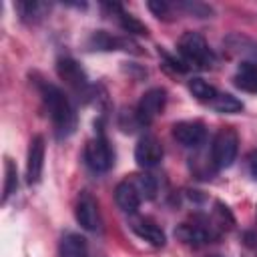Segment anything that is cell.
I'll use <instances>...</instances> for the list:
<instances>
[{
  "label": "cell",
  "instance_id": "cell-9",
  "mask_svg": "<svg viewBox=\"0 0 257 257\" xmlns=\"http://www.w3.org/2000/svg\"><path fill=\"white\" fill-rule=\"evenodd\" d=\"M173 139L187 147V149H199L207 139V126L201 120H179L171 128Z\"/></svg>",
  "mask_w": 257,
  "mask_h": 257
},
{
  "label": "cell",
  "instance_id": "cell-18",
  "mask_svg": "<svg viewBox=\"0 0 257 257\" xmlns=\"http://www.w3.org/2000/svg\"><path fill=\"white\" fill-rule=\"evenodd\" d=\"M16 12L20 14V20L26 24H36L40 22L46 12H48V4L46 2H38V0H24V2H16L14 4Z\"/></svg>",
  "mask_w": 257,
  "mask_h": 257
},
{
  "label": "cell",
  "instance_id": "cell-5",
  "mask_svg": "<svg viewBox=\"0 0 257 257\" xmlns=\"http://www.w3.org/2000/svg\"><path fill=\"white\" fill-rule=\"evenodd\" d=\"M84 163L90 171L94 173H106L112 163H114V153L110 149V143L98 135L94 139H90L86 145H84Z\"/></svg>",
  "mask_w": 257,
  "mask_h": 257
},
{
  "label": "cell",
  "instance_id": "cell-28",
  "mask_svg": "<svg viewBox=\"0 0 257 257\" xmlns=\"http://www.w3.org/2000/svg\"><path fill=\"white\" fill-rule=\"evenodd\" d=\"M255 215H257V207H255Z\"/></svg>",
  "mask_w": 257,
  "mask_h": 257
},
{
  "label": "cell",
  "instance_id": "cell-24",
  "mask_svg": "<svg viewBox=\"0 0 257 257\" xmlns=\"http://www.w3.org/2000/svg\"><path fill=\"white\" fill-rule=\"evenodd\" d=\"M149 10H151L157 18H161V20H171V14H173V10H175V4L165 2V0H151V2H149Z\"/></svg>",
  "mask_w": 257,
  "mask_h": 257
},
{
  "label": "cell",
  "instance_id": "cell-4",
  "mask_svg": "<svg viewBox=\"0 0 257 257\" xmlns=\"http://www.w3.org/2000/svg\"><path fill=\"white\" fill-rule=\"evenodd\" d=\"M239 151V135L233 126H221L211 145V163L215 169H229L237 159Z\"/></svg>",
  "mask_w": 257,
  "mask_h": 257
},
{
  "label": "cell",
  "instance_id": "cell-25",
  "mask_svg": "<svg viewBox=\"0 0 257 257\" xmlns=\"http://www.w3.org/2000/svg\"><path fill=\"white\" fill-rule=\"evenodd\" d=\"M247 169H249L251 177L257 181V149H253V151L247 155Z\"/></svg>",
  "mask_w": 257,
  "mask_h": 257
},
{
  "label": "cell",
  "instance_id": "cell-3",
  "mask_svg": "<svg viewBox=\"0 0 257 257\" xmlns=\"http://www.w3.org/2000/svg\"><path fill=\"white\" fill-rule=\"evenodd\" d=\"M223 235L221 227L215 223L213 215H195L191 221H185L181 225H177L175 229V237L181 239L187 245H207L217 241Z\"/></svg>",
  "mask_w": 257,
  "mask_h": 257
},
{
  "label": "cell",
  "instance_id": "cell-6",
  "mask_svg": "<svg viewBox=\"0 0 257 257\" xmlns=\"http://www.w3.org/2000/svg\"><path fill=\"white\" fill-rule=\"evenodd\" d=\"M56 74L60 76V80H64V84L68 88H72L76 94L88 96L90 94V84L86 78V72L82 70V66L70 58V56H62L56 60Z\"/></svg>",
  "mask_w": 257,
  "mask_h": 257
},
{
  "label": "cell",
  "instance_id": "cell-10",
  "mask_svg": "<svg viewBox=\"0 0 257 257\" xmlns=\"http://www.w3.org/2000/svg\"><path fill=\"white\" fill-rule=\"evenodd\" d=\"M165 104H167V90L161 88V86L149 88L137 104V114L143 120V124H149L163 112Z\"/></svg>",
  "mask_w": 257,
  "mask_h": 257
},
{
  "label": "cell",
  "instance_id": "cell-14",
  "mask_svg": "<svg viewBox=\"0 0 257 257\" xmlns=\"http://www.w3.org/2000/svg\"><path fill=\"white\" fill-rule=\"evenodd\" d=\"M114 201L118 205V209L122 213L135 215L143 203V197L139 195V191L135 189V185L128 179H122L116 187H114Z\"/></svg>",
  "mask_w": 257,
  "mask_h": 257
},
{
  "label": "cell",
  "instance_id": "cell-22",
  "mask_svg": "<svg viewBox=\"0 0 257 257\" xmlns=\"http://www.w3.org/2000/svg\"><path fill=\"white\" fill-rule=\"evenodd\" d=\"M18 189V171L12 159H4V189H2V203L8 201L10 195H14Z\"/></svg>",
  "mask_w": 257,
  "mask_h": 257
},
{
  "label": "cell",
  "instance_id": "cell-16",
  "mask_svg": "<svg viewBox=\"0 0 257 257\" xmlns=\"http://www.w3.org/2000/svg\"><path fill=\"white\" fill-rule=\"evenodd\" d=\"M233 82L245 92H257V60H243L233 76Z\"/></svg>",
  "mask_w": 257,
  "mask_h": 257
},
{
  "label": "cell",
  "instance_id": "cell-11",
  "mask_svg": "<svg viewBox=\"0 0 257 257\" xmlns=\"http://www.w3.org/2000/svg\"><path fill=\"white\" fill-rule=\"evenodd\" d=\"M165 149L155 135H145L135 147V161L141 169H153L163 161Z\"/></svg>",
  "mask_w": 257,
  "mask_h": 257
},
{
  "label": "cell",
  "instance_id": "cell-20",
  "mask_svg": "<svg viewBox=\"0 0 257 257\" xmlns=\"http://www.w3.org/2000/svg\"><path fill=\"white\" fill-rule=\"evenodd\" d=\"M209 106L217 112H223V114H233V112L243 110V102L229 92H217V96L209 102Z\"/></svg>",
  "mask_w": 257,
  "mask_h": 257
},
{
  "label": "cell",
  "instance_id": "cell-27",
  "mask_svg": "<svg viewBox=\"0 0 257 257\" xmlns=\"http://www.w3.org/2000/svg\"><path fill=\"white\" fill-rule=\"evenodd\" d=\"M211 257H221V255H211Z\"/></svg>",
  "mask_w": 257,
  "mask_h": 257
},
{
  "label": "cell",
  "instance_id": "cell-7",
  "mask_svg": "<svg viewBox=\"0 0 257 257\" xmlns=\"http://www.w3.org/2000/svg\"><path fill=\"white\" fill-rule=\"evenodd\" d=\"M86 46L90 50H100V52H112V50H122V52H133V54H143L141 46L131 38V36H114L106 30H96L90 34Z\"/></svg>",
  "mask_w": 257,
  "mask_h": 257
},
{
  "label": "cell",
  "instance_id": "cell-23",
  "mask_svg": "<svg viewBox=\"0 0 257 257\" xmlns=\"http://www.w3.org/2000/svg\"><path fill=\"white\" fill-rule=\"evenodd\" d=\"M118 124H120V128H122L124 133H135L137 128L145 126L143 120H141L139 114H137V108H133V110H122V112H120V118H118Z\"/></svg>",
  "mask_w": 257,
  "mask_h": 257
},
{
  "label": "cell",
  "instance_id": "cell-8",
  "mask_svg": "<svg viewBox=\"0 0 257 257\" xmlns=\"http://www.w3.org/2000/svg\"><path fill=\"white\" fill-rule=\"evenodd\" d=\"M74 217H76V223L86 231H98L100 229L98 201L94 199L92 193H88V191L78 193L76 205H74Z\"/></svg>",
  "mask_w": 257,
  "mask_h": 257
},
{
  "label": "cell",
  "instance_id": "cell-1",
  "mask_svg": "<svg viewBox=\"0 0 257 257\" xmlns=\"http://www.w3.org/2000/svg\"><path fill=\"white\" fill-rule=\"evenodd\" d=\"M36 86H38L42 104L52 120L56 137L62 139V137L72 135L76 128V112H74V106H72L68 94L62 88H58L56 84L46 82V80H38Z\"/></svg>",
  "mask_w": 257,
  "mask_h": 257
},
{
  "label": "cell",
  "instance_id": "cell-12",
  "mask_svg": "<svg viewBox=\"0 0 257 257\" xmlns=\"http://www.w3.org/2000/svg\"><path fill=\"white\" fill-rule=\"evenodd\" d=\"M44 153H46V141L42 135H34L28 145V157H26V183L36 185L42 179L44 171Z\"/></svg>",
  "mask_w": 257,
  "mask_h": 257
},
{
  "label": "cell",
  "instance_id": "cell-19",
  "mask_svg": "<svg viewBox=\"0 0 257 257\" xmlns=\"http://www.w3.org/2000/svg\"><path fill=\"white\" fill-rule=\"evenodd\" d=\"M126 179L135 185V189L139 191V195L143 197V201L155 199V195H157V181H155L153 175H149V173H133Z\"/></svg>",
  "mask_w": 257,
  "mask_h": 257
},
{
  "label": "cell",
  "instance_id": "cell-2",
  "mask_svg": "<svg viewBox=\"0 0 257 257\" xmlns=\"http://www.w3.org/2000/svg\"><path fill=\"white\" fill-rule=\"evenodd\" d=\"M177 50L183 58V62L189 68H199V70H209L215 64V52L211 50V46L207 44L205 36L193 30H187L181 34Z\"/></svg>",
  "mask_w": 257,
  "mask_h": 257
},
{
  "label": "cell",
  "instance_id": "cell-15",
  "mask_svg": "<svg viewBox=\"0 0 257 257\" xmlns=\"http://www.w3.org/2000/svg\"><path fill=\"white\" fill-rule=\"evenodd\" d=\"M104 8L110 10V14L116 18L118 26H120L124 32H128V34H139V36H147V34H149V28H147L137 16H133L131 12L122 10L120 4H104Z\"/></svg>",
  "mask_w": 257,
  "mask_h": 257
},
{
  "label": "cell",
  "instance_id": "cell-26",
  "mask_svg": "<svg viewBox=\"0 0 257 257\" xmlns=\"http://www.w3.org/2000/svg\"><path fill=\"white\" fill-rule=\"evenodd\" d=\"M243 243H245L249 249L257 251V231H245V233H243Z\"/></svg>",
  "mask_w": 257,
  "mask_h": 257
},
{
  "label": "cell",
  "instance_id": "cell-13",
  "mask_svg": "<svg viewBox=\"0 0 257 257\" xmlns=\"http://www.w3.org/2000/svg\"><path fill=\"white\" fill-rule=\"evenodd\" d=\"M128 227H131V231H133L137 237L145 239L147 243H151V245H155V247H163V245L167 243L165 231H163L153 219H149V217H131Z\"/></svg>",
  "mask_w": 257,
  "mask_h": 257
},
{
  "label": "cell",
  "instance_id": "cell-17",
  "mask_svg": "<svg viewBox=\"0 0 257 257\" xmlns=\"http://www.w3.org/2000/svg\"><path fill=\"white\" fill-rule=\"evenodd\" d=\"M58 257H88L86 239L78 233H64L58 243Z\"/></svg>",
  "mask_w": 257,
  "mask_h": 257
},
{
  "label": "cell",
  "instance_id": "cell-21",
  "mask_svg": "<svg viewBox=\"0 0 257 257\" xmlns=\"http://www.w3.org/2000/svg\"><path fill=\"white\" fill-rule=\"evenodd\" d=\"M189 90H191V94H193L197 100H201V102H205V104H209V102L217 96V92H219L213 84H209V82L203 80V78H191V80H189Z\"/></svg>",
  "mask_w": 257,
  "mask_h": 257
}]
</instances>
